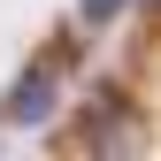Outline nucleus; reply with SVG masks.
Segmentation results:
<instances>
[{
    "instance_id": "obj_1",
    "label": "nucleus",
    "mask_w": 161,
    "mask_h": 161,
    "mask_svg": "<svg viewBox=\"0 0 161 161\" xmlns=\"http://www.w3.org/2000/svg\"><path fill=\"white\" fill-rule=\"evenodd\" d=\"M85 15H115V0H85Z\"/></svg>"
}]
</instances>
